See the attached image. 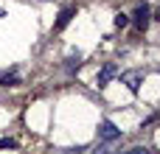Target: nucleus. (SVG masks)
Returning a JSON list of instances; mask_svg holds the SVG:
<instances>
[{"instance_id": "nucleus-8", "label": "nucleus", "mask_w": 160, "mask_h": 154, "mask_svg": "<svg viewBox=\"0 0 160 154\" xmlns=\"http://www.w3.org/2000/svg\"><path fill=\"white\" fill-rule=\"evenodd\" d=\"M0 149H17V140L14 137H0Z\"/></svg>"}, {"instance_id": "nucleus-12", "label": "nucleus", "mask_w": 160, "mask_h": 154, "mask_svg": "<svg viewBox=\"0 0 160 154\" xmlns=\"http://www.w3.org/2000/svg\"><path fill=\"white\" fill-rule=\"evenodd\" d=\"M155 17H158V20H160V6H158V11H155Z\"/></svg>"}, {"instance_id": "nucleus-2", "label": "nucleus", "mask_w": 160, "mask_h": 154, "mask_svg": "<svg viewBox=\"0 0 160 154\" xmlns=\"http://www.w3.org/2000/svg\"><path fill=\"white\" fill-rule=\"evenodd\" d=\"M149 17H152V8H149L146 3H141V6L135 8V14H132V25H135L138 31H146V28H149Z\"/></svg>"}, {"instance_id": "nucleus-7", "label": "nucleus", "mask_w": 160, "mask_h": 154, "mask_svg": "<svg viewBox=\"0 0 160 154\" xmlns=\"http://www.w3.org/2000/svg\"><path fill=\"white\" fill-rule=\"evenodd\" d=\"M0 84H3V87H17V84H20V76L6 73V76H0Z\"/></svg>"}, {"instance_id": "nucleus-9", "label": "nucleus", "mask_w": 160, "mask_h": 154, "mask_svg": "<svg viewBox=\"0 0 160 154\" xmlns=\"http://www.w3.org/2000/svg\"><path fill=\"white\" fill-rule=\"evenodd\" d=\"M124 154H155V149H146V146H135V149H129V152Z\"/></svg>"}, {"instance_id": "nucleus-5", "label": "nucleus", "mask_w": 160, "mask_h": 154, "mask_svg": "<svg viewBox=\"0 0 160 154\" xmlns=\"http://www.w3.org/2000/svg\"><path fill=\"white\" fill-rule=\"evenodd\" d=\"M82 59H84V56H82L79 51H70V53H68V59H65V70H68V73L73 76V73H76V70L82 67Z\"/></svg>"}, {"instance_id": "nucleus-6", "label": "nucleus", "mask_w": 160, "mask_h": 154, "mask_svg": "<svg viewBox=\"0 0 160 154\" xmlns=\"http://www.w3.org/2000/svg\"><path fill=\"white\" fill-rule=\"evenodd\" d=\"M73 14H76V8H70V6H68V8H62V11H59V17H56V22H53V28H56V31H62V28L73 20Z\"/></svg>"}, {"instance_id": "nucleus-13", "label": "nucleus", "mask_w": 160, "mask_h": 154, "mask_svg": "<svg viewBox=\"0 0 160 154\" xmlns=\"http://www.w3.org/2000/svg\"><path fill=\"white\" fill-rule=\"evenodd\" d=\"M3 17H6V11H3V8H0V20H3Z\"/></svg>"}, {"instance_id": "nucleus-3", "label": "nucleus", "mask_w": 160, "mask_h": 154, "mask_svg": "<svg viewBox=\"0 0 160 154\" xmlns=\"http://www.w3.org/2000/svg\"><path fill=\"white\" fill-rule=\"evenodd\" d=\"M115 76H118V65H115V62H107V65L98 70V76H96V84H98V87H107V84H110Z\"/></svg>"}, {"instance_id": "nucleus-1", "label": "nucleus", "mask_w": 160, "mask_h": 154, "mask_svg": "<svg viewBox=\"0 0 160 154\" xmlns=\"http://www.w3.org/2000/svg\"><path fill=\"white\" fill-rule=\"evenodd\" d=\"M121 137V129L112 123V121H101L98 123V140H104V143H115Z\"/></svg>"}, {"instance_id": "nucleus-4", "label": "nucleus", "mask_w": 160, "mask_h": 154, "mask_svg": "<svg viewBox=\"0 0 160 154\" xmlns=\"http://www.w3.org/2000/svg\"><path fill=\"white\" fill-rule=\"evenodd\" d=\"M121 81H124L132 93H138L141 84H143V73H141V70H127V73H121Z\"/></svg>"}, {"instance_id": "nucleus-10", "label": "nucleus", "mask_w": 160, "mask_h": 154, "mask_svg": "<svg viewBox=\"0 0 160 154\" xmlns=\"http://www.w3.org/2000/svg\"><path fill=\"white\" fill-rule=\"evenodd\" d=\"M93 154H115V149H112L110 143H101V146H98V149H96Z\"/></svg>"}, {"instance_id": "nucleus-11", "label": "nucleus", "mask_w": 160, "mask_h": 154, "mask_svg": "<svg viewBox=\"0 0 160 154\" xmlns=\"http://www.w3.org/2000/svg\"><path fill=\"white\" fill-rule=\"evenodd\" d=\"M127 25H129V17L127 14H118L115 17V28H127Z\"/></svg>"}]
</instances>
